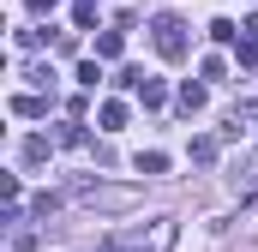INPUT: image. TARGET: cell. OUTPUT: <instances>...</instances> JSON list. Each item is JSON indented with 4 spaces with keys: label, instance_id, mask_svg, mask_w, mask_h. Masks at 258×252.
Returning a JSON list of instances; mask_svg holds the SVG:
<instances>
[{
    "label": "cell",
    "instance_id": "1",
    "mask_svg": "<svg viewBox=\"0 0 258 252\" xmlns=\"http://www.w3.org/2000/svg\"><path fill=\"white\" fill-rule=\"evenodd\" d=\"M72 198H78V204H90V210H132V198H138V192H132V186H102V180H78Z\"/></svg>",
    "mask_w": 258,
    "mask_h": 252
},
{
    "label": "cell",
    "instance_id": "2",
    "mask_svg": "<svg viewBox=\"0 0 258 252\" xmlns=\"http://www.w3.org/2000/svg\"><path fill=\"white\" fill-rule=\"evenodd\" d=\"M150 42H156V54H162V60H186V18L162 12V18L150 24Z\"/></svg>",
    "mask_w": 258,
    "mask_h": 252
},
{
    "label": "cell",
    "instance_id": "3",
    "mask_svg": "<svg viewBox=\"0 0 258 252\" xmlns=\"http://www.w3.org/2000/svg\"><path fill=\"white\" fill-rule=\"evenodd\" d=\"M12 114L18 120H42L48 114V96H12Z\"/></svg>",
    "mask_w": 258,
    "mask_h": 252
},
{
    "label": "cell",
    "instance_id": "4",
    "mask_svg": "<svg viewBox=\"0 0 258 252\" xmlns=\"http://www.w3.org/2000/svg\"><path fill=\"white\" fill-rule=\"evenodd\" d=\"M204 96H210V90H204V84H192V78H186L174 102H180V114H198V108H204Z\"/></svg>",
    "mask_w": 258,
    "mask_h": 252
},
{
    "label": "cell",
    "instance_id": "5",
    "mask_svg": "<svg viewBox=\"0 0 258 252\" xmlns=\"http://www.w3.org/2000/svg\"><path fill=\"white\" fill-rule=\"evenodd\" d=\"M96 126H102V132H120V126H126V102H102V108H96Z\"/></svg>",
    "mask_w": 258,
    "mask_h": 252
},
{
    "label": "cell",
    "instance_id": "6",
    "mask_svg": "<svg viewBox=\"0 0 258 252\" xmlns=\"http://www.w3.org/2000/svg\"><path fill=\"white\" fill-rule=\"evenodd\" d=\"M234 186L246 192V198H258V156H252V162H240V168H234Z\"/></svg>",
    "mask_w": 258,
    "mask_h": 252
},
{
    "label": "cell",
    "instance_id": "7",
    "mask_svg": "<svg viewBox=\"0 0 258 252\" xmlns=\"http://www.w3.org/2000/svg\"><path fill=\"white\" fill-rule=\"evenodd\" d=\"M120 48H126V36H120V30H102V36H96V60H114Z\"/></svg>",
    "mask_w": 258,
    "mask_h": 252
},
{
    "label": "cell",
    "instance_id": "8",
    "mask_svg": "<svg viewBox=\"0 0 258 252\" xmlns=\"http://www.w3.org/2000/svg\"><path fill=\"white\" fill-rule=\"evenodd\" d=\"M138 102H144V108H162V102H168V84H162V78H144Z\"/></svg>",
    "mask_w": 258,
    "mask_h": 252
},
{
    "label": "cell",
    "instance_id": "9",
    "mask_svg": "<svg viewBox=\"0 0 258 252\" xmlns=\"http://www.w3.org/2000/svg\"><path fill=\"white\" fill-rule=\"evenodd\" d=\"M48 150H54V144H48L42 132H30V138H24V162H30V168H36V162H48Z\"/></svg>",
    "mask_w": 258,
    "mask_h": 252
},
{
    "label": "cell",
    "instance_id": "10",
    "mask_svg": "<svg viewBox=\"0 0 258 252\" xmlns=\"http://www.w3.org/2000/svg\"><path fill=\"white\" fill-rule=\"evenodd\" d=\"M132 168H138V174H162V168H168V156H162V150H138V156H132Z\"/></svg>",
    "mask_w": 258,
    "mask_h": 252
},
{
    "label": "cell",
    "instance_id": "11",
    "mask_svg": "<svg viewBox=\"0 0 258 252\" xmlns=\"http://www.w3.org/2000/svg\"><path fill=\"white\" fill-rule=\"evenodd\" d=\"M216 150H222V138H192V162H198V168H210Z\"/></svg>",
    "mask_w": 258,
    "mask_h": 252
},
{
    "label": "cell",
    "instance_id": "12",
    "mask_svg": "<svg viewBox=\"0 0 258 252\" xmlns=\"http://www.w3.org/2000/svg\"><path fill=\"white\" fill-rule=\"evenodd\" d=\"M72 24L90 30V24H96V0H78V6H72Z\"/></svg>",
    "mask_w": 258,
    "mask_h": 252
},
{
    "label": "cell",
    "instance_id": "13",
    "mask_svg": "<svg viewBox=\"0 0 258 252\" xmlns=\"http://www.w3.org/2000/svg\"><path fill=\"white\" fill-rule=\"evenodd\" d=\"M60 144H90V132H84V120H66V126H60Z\"/></svg>",
    "mask_w": 258,
    "mask_h": 252
},
{
    "label": "cell",
    "instance_id": "14",
    "mask_svg": "<svg viewBox=\"0 0 258 252\" xmlns=\"http://www.w3.org/2000/svg\"><path fill=\"white\" fill-rule=\"evenodd\" d=\"M240 66H258V36H252V30L240 36Z\"/></svg>",
    "mask_w": 258,
    "mask_h": 252
},
{
    "label": "cell",
    "instance_id": "15",
    "mask_svg": "<svg viewBox=\"0 0 258 252\" xmlns=\"http://www.w3.org/2000/svg\"><path fill=\"white\" fill-rule=\"evenodd\" d=\"M30 210H36V216H48V210H60V198H54V192H36V198H30Z\"/></svg>",
    "mask_w": 258,
    "mask_h": 252
},
{
    "label": "cell",
    "instance_id": "16",
    "mask_svg": "<svg viewBox=\"0 0 258 252\" xmlns=\"http://www.w3.org/2000/svg\"><path fill=\"white\" fill-rule=\"evenodd\" d=\"M96 78H102V66H96V60H84V66H78V84H84V90H96Z\"/></svg>",
    "mask_w": 258,
    "mask_h": 252
},
{
    "label": "cell",
    "instance_id": "17",
    "mask_svg": "<svg viewBox=\"0 0 258 252\" xmlns=\"http://www.w3.org/2000/svg\"><path fill=\"white\" fill-rule=\"evenodd\" d=\"M114 84H120V90H144V72H138V66H126V72H120Z\"/></svg>",
    "mask_w": 258,
    "mask_h": 252
},
{
    "label": "cell",
    "instance_id": "18",
    "mask_svg": "<svg viewBox=\"0 0 258 252\" xmlns=\"http://www.w3.org/2000/svg\"><path fill=\"white\" fill-rule=\"evenodd\" d=\"M24 6H30V12H54L60 0H24Z\"/></svg>",
    "mask_w": 258,
    "mask_h": 252
}]
</instances>
